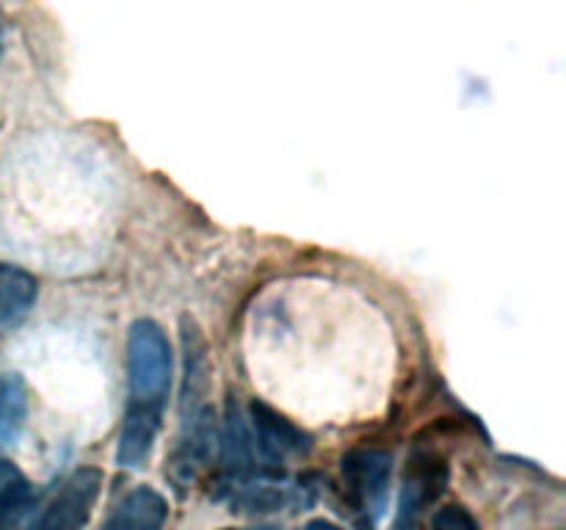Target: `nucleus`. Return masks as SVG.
Segmentation results:
<instances>
[{
  "mask_svg": "<svg viewBox=\"0 0 566 530\" xmlns=\"http://www.w3.org/2000/svg\"><path fill=\"white\" fill-rule=\"evenodd\" d=\"M99 486L103 473L97 467L75 469L39 511V517H33L22 530H83L92 519Z\"/></svg>",
  "mask_w": 566,
  "mask_h": 530,
  "instance_id": "obj_4",
  "label": "nucleus"
},
{
  "mask_svg": "<svg viewBox=\"0 0 566 530\" xmlns=\"http://www.w3.org/2000/svg\"><path fill=\"white\" fill-rule=\"evenodd\" d=\"M31 495V484L11 462L0 458V524L9 522Z\"/></svg>",
  "mask_w": 566,
  "mask_h": 530,
  "instance_id": "obj_12",
  "label": "nucleus"
},
{
  "mask_svg": "<svg viewBox=\"0 0 566 530\" xmlns=\"http://www.w3.org/2000/svg\"><path fill=\"white\" fill-rule=\"evenodd\" d=\"M166 517H169V506L164 495L149 486H138L114 508L103 530H160Z\"/></svg>",
  "mask_w": 566,
  "mask_h": 530,
  "instance_id": "obj_8",
  "label": "nucleus"
},
{
  "mask_svg": "<svg viewBox=\"0 0 566 530\" xmlns=\"http://www.w3.org/2000/svg\"><path fill=\"white\" fill-rule=\"evenodd\" d=\"M304 530H343V528H337V524L329 522V519H313V522L304 524Z\"/></svg>",
  "mask_w": 566,
  "mask_h": 530,
  "instance_id": "obj_14",
  "label": "nucleus"
},
{
  "mask_svg": "<svg viewBox=\"0 0 566 530\" xmlns=\"http://www.w3.org/2000/svg\"><path fill=\"white\" fill-rule=\"evenodd\" d=\"M0 53H3V20H0Z\"/></svg>",
  "mask_w": 566,
  "mask_h": 530,
  "instance_id": "obj_15",
  "label": "nucleus"
},
{
  "mask_svg": "<svg viewBox=\"0 0 566 530\" xmlns=\"http://www.w3.org/2000/svg\"><path fill=\"white\" fill-rule=\"evenodd\" d=\"M232 511L249 513V517H265V513H280L282 508L298 506V495L287 486L269 484L263 478H247L230 486Z\"/></svg>",
  "mask_w": 566,
  "mask_h": 530,
  "instance_id": "obj_10",
  "label": "nucleus"
},
{
  "mask_svg": "<svg viewBox=\"0 0 566 530\" xmlns=\"http://www.w3.org/2000/svg\"><path fill=\"white\" fill-rule=\"evenodd\" d=\"M390 453L374 451V447L348 451L340 458V478L343 489H346V500L359 517H365L368 528H374L385 517L387 495H390Z\"/></svg>",
  "mask_w": 566,
  "mask_h": 530,
  "instance_id": "obj_3",
  "label": "nucleus"
},
{
  "mask_svg": "<svg viewBox=\"0 0 566 530\" xmlns=\"http://www.w3.org/2000/svg\"><path fill=\"white\" fill-rule=\"evenodd\" d=\"M249 420H252L254 445L269 464H285L287 458L307 456L313 447L307 431L298 428L265 401L249 403Z\"/></svg>",
  "mask_w": 566,
  "mask_h": 530,
  "instance_id": "obj_5",
  "label": "nucleus"
},
{
  "mask_svg": "<svg viewBox=\"0 0 566 530\" xmlns=\"http://www.w3.org/2000/svg\"><path fill=\"white\" fill-rule=\"evenodd\" d=\"M160 420H164V409L147 406V403H127L119 442H116V464L119 467L138 469L147 464L155 442H158Z\"/></svg>",
  "mask_w": 566,
  "mask_h": 530,
  "instance_id": "obj_6",
  "label": "nucleus"
},
{
  "mask_svg": "<svg viewBox=\"0 0 566 530\" xmlns=\"http://www.w3.org/2000/svg\"><path fill=\"white\" fill-rule=\"evenodd\" d=\"M431 530H481L479 519L459 502H448V506L437 508L431 517Z\"/></svg>",
  "mask_w": 566,
  "mask_h": 530,
  "instance_id": "obj_13",
  "label": "nucleus"
},
{
  "mask_svg": "<svg viewBox=\"0 0 566 530\" xmlns=\"http://www.w3.org/2000/svg\"><path fill=\"white\" fill-rule=\"evenodd\" d=\"M28 414L25 384L20 375L0 379V445H11L20 436Z\"/></svg>",
  "mask_w": 566,
  "mask_h": 530,
  "instance_id": "obj_11",
  "label": "nucleus"
},
{
  "mask_svg": "<svg viewBox=\"0 0 566 530\" xmlns=\"http://www.w3.org/2000/svg\"><path fill=\"white\" fill-rule=\"evenodd\" d=\"M182 401H180V434L171 451L166 475L177 489H188L208 467L216 445V414L208 403L210 364L208 348L191 318H182Z\"/></svg>",
  "mask_w": 566,
  "mask_h": 530,
  "instance_id": "obj_1",
  "label": "nucleus"
},
{
  "mask_svg": "<svg viewBox=\"0 0 566 530\" xmlns=\"http://www.w3.org/2000/svg\"><path fill=\"white\" fill-rule=\"evenodd\" d=\"M219 464L221 475L227 478V486L238 484V480L254 478V442L249 439L247 420L238 412L235 401H227L224 423H221L219 434Z\"/></svg>",
  "mask_w": 566,
  "mask_h": 530,
  "instance_id": "obj_7",
  "label": "nucleus"
},
{
  "mask_svg": "<svg viewBox=\"0 0 566 530\" xmlns=\"http://www.w3.org/2000/svg\"><path fill=\"white\" fill-rule=\"evenodd\" d=\"M39 285L25 268L11 263H0V335L28 318L36 301Z\"/></svg>",
  "mask_w": 566,
  "mask_h": 530,
  "instance_id": "obj_9",
  "label": "nucleus"
},
{
  "mask_svg": "<svg viewBox=\"0 0 566 530\" xmlns=\"http://www.w3.org/2000/svg\"><path fill=\"white\" fill-rule=\"evenodd\" d=\"M171 386V346L155 320L142 318L127 335V390L130 403L166 406Z\"/></svg>",
  "mask_w": 566,
  "mask_h": 530,
  "instance_id": "obj_2",
  "label": "nucleus"
}]
</instances>
